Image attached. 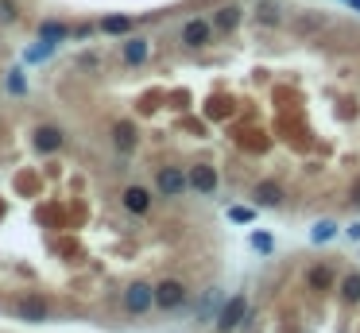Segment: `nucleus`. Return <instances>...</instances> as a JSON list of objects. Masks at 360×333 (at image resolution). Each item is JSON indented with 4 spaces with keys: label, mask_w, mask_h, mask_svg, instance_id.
Instances as JSON below:
<instances>
[{
    "label": "nucleus",
    "mask_w": 360,
    "mask_h": 333,
    "mask_svg": "<svg viewBox=\"0 0 360 333\" xmlns=\"http://www.w3.org/2000/svg\"><path fill=\"white\" fill-rule=\"evenodd\" d=\"M260 20H264V24H275L279 8H275V4H260Z\"/></svg>",
    "instance_id": "6ab92c4d"
},
{
    "label": "nucleus",
    "mask_w": 360,
    "mask_h": 333,
    "mask_svg": "<svg viewBox=\"0 0 360 333\" xmlns=\"http://www.w3.org/2000/svg\"><path fill=\"white\" fill-rule=\"evenodd\" d=\"M124 306L132 310V314H143V310L151 306V287L147 283H132L124 291Z\"/></svg>",
    "instance_id": "39448f33"
},
{
    "label": "nucleus",
    "mask_w": 360,
    "mask_h": 333,
    "mask_svg": "<svg viewBox=\"0 0 360 333\" xmlns=\"http://www.w3.org/2000/svg\"><path fill=\"white\" fill-rule=\"evenodd\" d=\"M186 186H194V190H201V194H213L217 190V171H213V166H194Z\"/></svg>",
    "instance_id": "20e7f679"
},
{
    "label": "nucleus",
    "mask_w": 360,
    "mask_h": 333,
    "mask_svg": "<svg viewBox=\"0 0 360 333\" xmlns=\"http://www.w3.org/2000/svg\"><path fill=\"white\" fill-rule=\"evenodd\" d=\"M333 233H337V225H333V221H322V225L314 229V241H329Z\"/></svg>",
    "instance_id": "a211bd4d"
},
{
    "label": "nucleus",
    "mask_w": 360,
    "mask_h": 333,
    "mask_svg": "<svg viewBox=\"0 0 360 333\" xmlns=\"http://www.w3.org/2000/svg\"><path fill=\"white\" fill-rule=\"evenodd\" d=\"M20 314H24L27 322H43V318H47V302L35 299V295H27V299L20 302Z\"/></svg>",
    "instance_id": "9d476101"
},
{
    "label": "nucleus",
    "mask_w": 360,
    "mask_h": 333,
    "mask_svg": "<svg viewBox=\"0 0 360 333\" xmlns=\"http://www.w3.org/2000/svg\"><path fill=\"white\" fill-rule=\"evenodd\" d=\"M236 24H240V8H236V4H229V8H221L217 16H213V27H221V31H233Z\"/></svg>",
    "instance_id": "9b49d317"
},
{
    "label": "nucleus",
    "mask_w": 360,
    "mask_h": 333,
    "mask_svg": "<svg viewBox=\"0 0 360 333\" xmlns=\"http://www.w3.org/2000/svg\"><path fill=\"white\" fill-rule=\"evenodd\" d=\"M341 299H345V302H360V275H345Z\"/></svg>",
    "instance_id": "4468645a"
},
{
    "label": "nucleus",
    "mask_w": 360,
    "mask_h": 333,
    "mask_svg": "<svg viewBox=\"0 0 360 333\" xmlns=\"http://www.w3.org/2000/svg\"><path fill=\"white\" fill-rule=\"evenodd\" d=\"M256 201H260V206H279V201H283V190H279L275 183H260L256 186Z\"/></svg>",
    "instance_id": "f8f14e48"
},
{
    "label": "nucleus",
    "mask_w": 360,
    "mask_h": 333,
    "mask_svg": "<svg viewBox=\"0 0 360 333\" xmlns=\"http://www.w3.org/2000/svg\"><path fill=\"white\" fill-rule=\"evenodd\" d=\"M244 318H248V299H244V295H236V299H229L225 306H221V314H217V330H221V333H233L236 325L244 322Z\"/></svg>",
    "instance_id": "f03ea898"
},
{
    "label": "nucleus",
    "mask_w": 360,
    "mask_h": 333,
    "mask_svg": "<svg viewBox=\"0 0 360 333\" xmlns=\"http://www.w3.org/2000/svg\"><path fill=\"white\" fill-rule=\"evenodd\" d=\"M151 302L163 306V310H175V306L186 302V287L178 283V279H163L159 287H151Z\"/></svg>",
    "instance_id": "f257e3e1"
},
{
    "label": "nucleus",
    "mask_w": 360,
    "mask_h": 333,
    "mask_svg": "<svg viewBox=\"0 0 360 333\" xmlns=\"http://www.w3.org/2000/svg\"><path fill=\"white\" fill-rule=\"evenodd\" d=\"M155 186H159L167 198H178V194L186 190V175L178 171V166H163L159 175H155Z\"/></svg>",
    "instance_id": "7ed1b4c3"
},
{
    "label": "nucleus",
    "mask_w": 360,
    "mask_h": 333,
    "mask_svg": "<svg viewBox=\"0 0 360 333\" xmlns=\"http://www.w3.org/2000/svg\"><path fill=\"white\" fill-rule=\"evenodd\" d=\"M0 20H4V24L16 20V4H12V0H0Z\"/></svg>",
    "instance_id": "aec40b11"
},
{
    "label": "nucleus",
    "mask_w": 360,
    "mask_h": 333,
    "mask_svg": "<svg viewBox=\"0 0 360 333\" xmlns=\"http://www.w3.org/2000/svg\"><path fill=\"white\" fill-rule=\"evenodd\" d=\"M147 206H151V194L143 190V186H128L124 190V209L128 213H147Z\"/></svg>",
    "instance_id": "1a4fd4ad"
},
{
    "label": "nucleus",
    "mask_w": 360,
    "mask_h": 333,
    "mask_svg": "<svg viewBox=\"0 0 360 333\" xmlns=\"http://www.w3.org/2000/svg\"><path fill=\"white\" fill-rule=\"evenodd\" d=\"M124 59H128V62H143V59H147V39H128Z\"/></svg>",
    "instance_id": "ddd939ff"
},
{
    "label": "nucleus",
    "mask_w": 360,
    "mask_h": 333,
    "mask_svg": "<svg viewBox=\"0 0 360 333\" xmlns=\"http://www.w3.org/2000/svg\"><path fill=\"white\" fill-rule=\"evenodd\" d=\"M229 217H233V221H252V209H233Z\"/></svg>",
    "instance_id": "4be33fe9"
},
{
    "label": "nucleus",
    "mask_w": 360,
    "mask_h": 333,
    "mask_svg": "<svg viewBox=\"0 0 360 333\" xmlns=\"http://www.w3.org/2000/svg\"><path fill=\"white\" fill-rule=\"evenodd\" d=\"M329 283H333L329 267H314V271H310V287H314V291H329Z\"/></svg>",
    "instance_id": "dca6fc26"
},
{
    "label": "nucleus",
    "mask_w": 360,
    "mask_h": 333,
    "mask_svg": "<svg viewBox=\"0 0 360 333\" xmlns=\"http://www.w3.org/2000/svg\"><path fill=\"white\" fill-rule=\"evenodd\" d=\"M35 148H39V151H59V148H62V132H59L55 125L35 128Z\"/></svg>",
    "instance_id": "6e6552de"
},
{
    "label": "nucleus",
    "mask_w": 360,
    "mask_h": 333,
    "mask_svg": "<svg viewBox=\"0 0 360 333\" xmlns=\"http://www.w3.org/2000/svg\"><path fill=\"white\" fill-rule=\"evenodd\" d=\"M101 27H105V35H124L128 27H132V20H128V16H109Z\"/></svg>",
    "instance_id": "2eb2a0df"
},
{
    "label": "nucleus",
    "mask_w": 360,
    "mask_h": 333,
    "mask_svg": "<svg viewBox=\"0 0 360 333\" xmlns=\"http://www.w3.org/2000/svg\"><path fill=\"white\" fill-rule=\"evenodd\" d=\"M182 43L186 47H206V43H210V24H206V20H190V24L182 27Z\"/></svg>",
    "instance_id": "423d86ee"
},
{
    "label": "nucleus",
    "mask_w": 360,
    "mask_h": 333,
    "mask_svg": "<svg viewBox=\"0 0 360 333\" xmlns=\"http://www.w3.org/2000/svg\"><path fill=\"white\" fill-rule=\"evenodd\" d=\"M349 4H352V8H360V0H349Z\"/></svg>",
    "instance_id": "5701e85b"
},
{
    "label": "nucleus",
    "mask_w": 360,
    "mask_h": 333,
    "mask_svg": "<svg viewBox=\"0 0 360 333\" xmlns=\"http://www.w3.org/2000/svg\"><path fill=\"white\" fill-rule=\"evenodd\" d=\"M39 35H43V39H62V35H66V27H62V24H43Z\"/></svg>",
    "instance_id": "f3484780"
},
{
    "label": "nucleus",
    "mask_w": 360,
    "mask_h": 333,
    "mask_svg": "<svg viewBox=\"0 0 360 333\" xmlns=\"http://www.w3.org/2000/svg\"><path fill=\"white\" fill-rule=\"evenodd\" d=\"M252 244H256L260 252H271V236H252Z\"/></svg>",
    "instance_id": "412c9836"
},
{
    "label": "nucleus",
    "mask_w": 360,
    "mask_h": 333,
    "mask_svg": "<svg viewBox=\"0 0 360 333\" xmlns=\"http://www.w3.org/2000/svg\"><path fill=\"white\" fill-rule=\"evenodd\" d=\"M113 143H117V151H132L136 148V125L132 120H117V125H113Z\"/></svg>",
    "instance_id": "0eeeda50"
}]
</instances>
